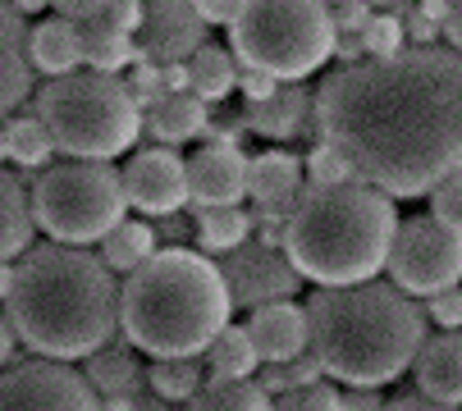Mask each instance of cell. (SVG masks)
Listing matches in <instances>:
<instances>
[{
    "label": "cell",
    "instance_id": "obj_33",
    "mask_svg": "<svg viewBox=\"0 0 462 411\" xmlns=\"http://www.w3.org/2000/svg\"><path fill=\"white\" fill-rule=\"evenodd\" d=\"M362 46H366V59H389V55H399L408 50V28L399 14H375L362 32Z\"/></svg>",
    "mask_w": 462,
    "mask_h": 411
},
{
    "label": "cell",
    "instance_id": "obj_18",
    "mask_svg": "<svg viewBox=\"0 0 462 411\" xmlns=\"http://www.w3.org/2000/svg\"><path fill=\"white\" fill-rule=\"evenodd\" d=\"M247 128L266 142H289V137H302L307 128L320 132V114H316V92L302 83L280 87L271 101L247 105Z\"/></svg>",
    "mask_w": 462,
    "mask_h": 411
},
{
    "label": "cell",
    "instance_id": "obj_42",
    "mask_svg": "<svg viewBox=\"0 0 462 411\" xmlns=\"http://www.w3.org/2000/svg\"><path fill=\"white\" fill-rule=\"evenodd\" d=\"M344 411H384V397L375 384H348L344 388Z\"/></svg>",
    "mask_w": 462,
    "mask_h": 411
},
{
    "label": "cell",
    "instance_id": "obj_32",
    "mask_svg": "<svg viewBox=\"0 0 462 411\" xmlns=\"http://www.w3.org/2000/svg\"><path fill=\"white\" fill-rule=\"evenodd\" d=\"M325 375V366L316 361V352H302V357H293V361H266L256 370V384L266 388L271 397H280V393H289V388H302V384H316Z\"/></svg>",
    "mask_w": 462,
    "mask_h": 411
},
{
    "label": "cell",
    "instance_id": "obj_17",
    "mask_svg": "<svg viewBox=\"0 0 462 411\" xmlns=\"http://www.w3.org/2000/svg\"><path fill=\"white\" fill-rule=\"evenodd\" d=\"M28 23L23 14L0 0V119L10 110H19L28 96H32V50H28Z\"/></svg>",
    "mask_w": 462,
    "mask_h": 411
},
{
    "label": "cell",
    "instance_id": "obj_8",
    "mask_svg": "<svg viewBox=\"0 0 462 411\" xmlns=\"http://www.w3.org/2000/svg\"><path fill=\"white\" fill-rule=\"evenodd\" d=\"M32 215L51 242L88 247L128 220L124 174L106 160H60L32 178Z\"/></svg>",
    "mask_w": 462,
    "mask_h": 411
},
{
    "label": "cell",
    "instance_id": "obj_7",
    "mask_svg": "<svg viewBox=\"0 0 462 411\" xmlns=\"http://www.w3.org/2000/svg\"><path fill=\"white\" fill-rule=\"evenodd\" d=\"M229 46L247 68H266L280 83H302L325 59H335V5L329 0H238Z\"/></svg>",
    "mask_w": 462,
    "mask_h": 411
},
{
    "label": "cell",
    "instance_id": "obj_45",
    "mask_svg": "<svg viewBox=\"0 0 462 411\" xmlns=\"http://www.w3.org/2000/svg\"><path fill=\"white\" fill-rule=\"evenodd\" d=\"M403 28H408V37H412V41H417V46H430V41H435V37H439V32H444V28H439V23H435V19H426V14H421V10H412V14H408V19H403Z\"/></svg>",
    "mask_w": 462,
    "mask_h": 411
},
{
    "label": "cell",
    "instance_id": "obj_29",
    "mask_svg": "<svg viewBox=\"0 0 462 411\" xmlns=\"http://www.w3.org/2000/svg\"><path fill=\"white\" fill-rule=\"evenodd\" d=\"M188 74H192V92L202 96L207 105L225 101V96L238 87V68H234V55H229L225 46H216V41H207L202 50H197V55L188 59Z\"/></svg>",
    "mask_w": 462,
    "mask_h": 411
},
{
    "label": "cell",
    "instance_id": "obj_27",
    "mask_svg": "<svg viewBox=\"0 0 462 411\" xmlns=\"http://www.w3.org/2000/svg\"><path fill=\"white\" fill-rule=\"evenodd\" d=\"M188 406L192 411H275V397L256 379H220V375H211L202 384V393H197Z\"/></svg>",
    "mask_w": 462,
    "mask_h": 411
},
{
    "label": "cell",
    "instance_id": "obj_31",
    "mask_svg": "<svg viewBox=\"0 0 462 411\" xmlns=\"http://www.w3.org/2000/svg\"><path fill=\"white\" fill-rule=\"evenodd\" d=\"M5 128H10V160L19 165V169H46L51 165V156L60 151L55 147V137L46 132V123L37 119V114H19V119H5Z\"/></svg>",
    "mask_w": 462,
    "mask_h": 411
},
{
    "label": "cell",
    "instance_id": "obj_38",
    "mask_svg": "<svg viewBox=\"0 0 462 411\" xmlns=\"http://www.w3.org/2000/svg\"><path fill=\"white\" fill-rule=\"evenodd\" d=\"M426 315H430V324H439V329H462V284H457V288H444V293H435V297H426Z\"/></svg>",
    "mask_w": 462,
    "mask_h": 411
},
{
    "label": "cell",
    "instance_id": "obj_5",
    "mask_svg": "<svg viewBox=\"0 0 462 411\" xmlns=\"http://www.w3.org/2000/svg\"><path fill=\"white\" fill-rule=\"evenodd\" d=\"M393 238H399L393 196L357 178L335 187L307 183L284 224V251L316 288L371 284L380 269H389Z\"/></svg>",
    "mask_w": 462,
    "mask_h": 411
},
{
    "label": "cell",
    "instance_id": "obj_30",
    "mask_svg": "<svg viewBox=\"0 0 462 411\" xmlns=\"http://www.w3.org/2000/svg\"><path fill=\"white\" fill-rule=\"evenodd\" d=\"M202 384H207V375H202V361H197V357L152 361V370H147V388L161 393L174 406H188L197 393H202Z\"/></svg>",
    "mask_w": 462,
    "mask_h": 411
},
{
    "label": "cell",
    "instance_id": "obj_2",
    "mask_svg": "<svg viewBox=\"0 0 462 411\" xmlns=\"http://www.w3.org/2000/svg\"><path fill=\"white\" fill-rule=\"evenodd\" d=\"M119 274L88 247L42 242L14 260L5 315L19 342L46 361H88L119 333Z\"/></svg>",
    "mask_w": 462,
    "mask_h": 411
},
{
    "label": "cell",
    "instance_id": "obj_40",
    "mask_svg": "<svg viewBox=\"0 0 462 411\" xmlns=\"http://www.w3.org/2000/svg\"><path fill=\"white\" fill-rule=\"evenodd\" d=\"M371 19H375L371 0H344V5H335V28H339L344 37H362Z\"/></svg>",
    "mask_w": 462,
    "mask_h": 411
},
{
    "label": "cell",
    "instance_id": "obj_12",
    "mask_svg": "<svg viewBox=\"0 0 462 411\" xmlns=\"http://www.w3.org/2000/svg\"><path fill=\"white\" fill-rule=\"evenodd\" d=\"M119 174H124L128 206H138V211L152 215V220L179 215L183 206L192 201L188 160H179L174 147H147V151H138L134 160H128Z\"/></svg>",
    "mask_w": 462,
    "mask_h": 411
},
{
    "label": "cell",
    "instance_id": "obj_37",
    "mask_svg": "<svg viewBox=\"0 0 462 411\" xmlns=\"http://www.w3.org/2000/svg\"><path fill=\"white\" fill-rule=\"evenodd\" d=\"M128 87H134V96H138L143 110L161 105V101L170 96V87H165V64H147V59H138V68H134V78H128Z\"/></svg>",
    "mask_w": 462,
    "mask_h": 411
},
{
    "label": "cell",
    "instance_id": "obj_10",
    "mask_svg": "<svg viewBox=\"0 0 462 411\" xmlns=\"http://www.w3.org/2000/svg\"><path fill=\"white\" fill-rule=\"evenodd\" d=\"M0 411H106V406L83 370L37 357L0 370Z\"/></svg>",
    "mask_w": 462,
    "mask_h": 411
},
{
    "label": "cell",
    "instance_id": "obj_51",
    "mask_svg": "<svg viewBox=\"0 0 462 411\" xmlns=\"http://www.w3.org/2000/svg\"><path fill=\"white\" fill-rule=\"evenodd\" d=\"M101 406L106 411H134V393H110V397H101Z\"/></svg>",
    "mask_w": 462,
    "mask_h": 411
},
{
    "label": "cell",
    "instance_id": "obj_6",
    "mask_svg": "<svg viewBox=\"0 0 462 411\" xmlns=\"http://www.w3.org/2000/svg\"><path fill=\"white\" fill-rule=\"evenodd\" d=\"M32 114L46 123L55 147L74 160H115L147 128L134 87L101 68H74L64 78H51L32 96Z\"/></svg>",
    "mask_w": 462,
    "mask_h": 411
},
{
    "label": "cell",
    "instance_id": "obj_25",
    "mask_svg": "<svg viewBox=\"0 0 462 411\" xmlns=\"http://www.w3.org/2000/svg\"><path fill=\"white\" fill-rule=\"evenodd\" d=\"M83 64L101 68V74H119L124 64H138V37L106 19L83 23Z\"/></svg>",
    "mask_w": 462,
    "mask_h": 411
},
{
    "label": "cell",
    "instance_id": "obj_50",
    "mask_svg": "<svg viewBox=\"0 0 462 411\" xmlns=\"http://www.w3.org/2000/svg\"><path fill=\"white\" fill-rule=\"evenodd\" d=\"M366 55V46H362V37H344L339 32V46H335V59H344V64H357Z\"/></svg>",
    "mask_w": 462,
    "mask_h": 411
},
{
    "label": "cell",
    "instance_id": "obj_14",
    "mask_svg": "<svg viewBox=\"0 0 462 411\" xmlns=\"http://www.w3.org/2000/svg\"><path fill=\"white\" fill-rule=\"evenodd\" d=\"M247 169L252 160L229 142H207L188 156V187L192 206H238L247 196Z\"/></svg>",
    "mask_w": 462,
    "mask_h": 411
},
{
    "label": "cell",
    "instance_id": "obj_39",
    "mask_svg": "<svg viewBox=\"0 0 462 411\" xmlns=\"http://www.w3.org/2000/svg\"><path fill=\"white\" fill-rule=\"evenodd\" d=\"M238 92L247 96V105H256V101H271L275 92H280V78L275 74H266V68H238Z\"/></svg>",
    "mask_w": 462,
    "mask_h": 411
},
{
    "label": "cell",
    "instance_id": "obj_36",
    "mask_svg": "<svg viewBox=\"0 0 462 411\" xmlns=\"http://www.w3.org/2000/svg\"><path fill=\"white\" fill-rule=\"evenodd\" d=\"M430 215H435L444 229L462 233V174H448V178L430 192Z\"/></svg>",
    "mask_w": 462,
    "mask_h": 411
},
{
    "label": "cell",
    "instance_id": "obj_44",
    "mask_svg": "<svg viewBox=\"0 0 462 411\" xmlns=\"http://www.w3.org/2000/svg\"><path fill=\"white\" fill-rule=\"evenodd\" d=\"M384 411H457V406H448V402H439V397H430V393H399L393 402H384Z\"/></svg>",
    "mask_w": 462,
    "mask_h": 411
},
{
    "label": "cell",
    "instance_id": "obj_57",
    "mask_svg": "<svg viewBox=\"0 0 462 411\" xmlns=\"http://www.w3.org/2000/svg\"><path fill=\"white\" fill-rule=\"evenodd\" d=\"M444 5H448V0H444Z\"/></svg>",
    "mask_w": 462,
    "mask_h": 411
},
{
    "label": "cell",
    "instance_id": "obj_52",
    "mask_svg": "<svg viewBox=\"0 0 462 411\" xmlns=\"http://www.w3.org/2000/svg\"><path fill=\"white\" fill-rule=\"evenodd\" d=\"M10 284H14V260H0V302L10 297Z\"/></svg>",
    "mask_w": 462,
    "mask_h": 411
},
{
    "label": "cell",
    "instance_id": "obj_21",
    "mask_svg": "<svg viewBox=\"0 0 462 411\" xmlns=\"http://www.w3.org/2000/svg\"><path fill=\"white\" fill-rule=\"evenodd\" d=\"M211 128V105L197 92H170L161 105L147 110V132L161 147H183Z\"/></svg>",
    "mask_w": 462,
    "mask_h": 411
},
{
    "label": "cell",
    "instance_id": "obj_56",
    "mask_svg": "<svg viewBox=\"0 0 462 411\" xmlns=\"http://www.w3.org/2000/svg\"><path fill=\"white\" fill-rule=\"evenodd\" d=\"M179 411H192V406H179Z\"/></svg>",
    "mask_w": 462,
    "mask_h": 411
},
{
    "label": "cell",
    "instance_id": "obj_26",
    "mask_svg": "<svg viewBox=\"0 0 462 411\" xmlns=\"http://www.w3.org/2000/svg\"><path fill=\"white\" fill-rule=\"evenodd\" d=\"M207 366L220 379H256L261 352H256V342H252V333L243 324H225L211 338V348H207Z\"/></svg>",
    "mask_w": 462,
    "mask_h": 411
},
{
    "label": "cell",
    "instance_id": "obj_24",
    "mask_svg": "<svg viewBox=\"0 0 462 411\" xmlns=\"http://www.w3.org/2000/svg\"><path fill=\"white\" fill-rule=\"evenodd\" d=\"M156 224H147V220H124V224H115L106 238H101V260L115 269V274H134V269H143L152 256H156Z\"/></svg>",
    "mask_w": 462,
    "mask_h": 411
},
{
    "label": "cell",
    "instance_id": "obj_41",
    "mask_svg": "<svg viewBox=\"0 0 462 411\" xmlns=\"http://www.w3.org/2000/svg\"><path fill=\"white\" fill-rule=\"evenodd\" d=\"M51 10L74 19V23H97V19H106L110 0H51Z\"/></svg>",
    "mask_w": 462,
    "mask_h": 411
},
{
    "label": "cell",
    "instance_id": "obj_55",
    "mask_svg": "<svg viewBox=\"0 0 462 411\" xmlns=\"http://www.w3.org/2000/svg\"><path fill=\"white\" fill-rule=\"evenodd\" d=\"M329 5H344V0H329Z\"/></svg>",
    "mask_w": 462,
    "mask_h": 411
},
{
    "label": "cell",
    "instance_id": "obj_48",
    "mask_svg": "<svg viewBox=\"0 0 462 411\" xmlns=\"http://www.w3.org/2000/svg\"><path fill=\"white\" fill-rule=\"evenodd\" d=\"M134 411H179V406H174V402H165L161 393H152V388L143 384V388L134 393Z\"/></svg>",
    "mask_w": 462,
    "mask_h": 411
},
{
    "label": "cell",
    "instance_id": "obj_9",
    "mask_svg": "<svg viewBox=\"0 0 462 411\" xmlns=\"http://www.w3.org/2000/svg\"><path fill=\"white\" fill-rule=\"evenodd\" d=\"M389 279L412 297H435L462 284V233L444 229L435 215H417L399 224L389 251Z\"/></svg>",
    "mask_w": 462,
    "mask_h": 411
},
{
    "label": "cell",
    "instance_id": "obj_16",
    "mask_svg": "<svg viewBox=\"0 0 462 411\" xmlns=\"http://www.w3.org/2000/svg\"><path fill=\"white\" fill-rule=\"evenodd\" d=\"M247 333H252L256 352H261V366L266 361H293V357L311 352V315L293 297L256 306L252 320H247Z\"/></svg>",
    "mask_w": 462,
    "mask_h": 411
},
{
    "label": "cell",
    "instance_id": "obj_49",
    "mask_svg": "<svg viewBox=\"0 0 462 411\" xmlns=\"http://www.w3.org/2000/svg\"><path fill=\"white\" fill-rule=\"evenodd\" d=\"M165 87H170V92H192L188 59H183V64H165Z\"/></svg>",
    "mask_w": 462,
    "mask_h": 411
},
{
    "label": "cell",
    "instance_id": "obj_54",
    "mask_svg": "<svg viewBox=\"0 0 462 411\" xmlns=\"http://www.w3.org/2000/svg\"><path fill=\"white\" fill-rule=\"evenodd\" d=\"M0 160H10V128H5V119H0Z\"/></svg>",
    "mask_w": 462,
    "mask_h": 411
},
{
    "label": "cell",
    "instance_id": "obj_15",
    "mask_svg": "<svg viewBox=\"0 0 462 411\" xmlns=\"http://www.w3.org/2000/svg\"><path fill=\"white\" fill-rule=\"evenodd\" d=\"M307 187V165L289 151H261L252 156L247 169V196L256 201V211L266 224H289V211L298 206Z\"/></svg>",
    "mask_w": 462,
    "mask_h": 411
},
{
    "label": "cell",
    "instance_id": "obj_53",
    "mask_svg": "<svg viewBox=\"0 0 462 411\" xmlns=\"http://www.w3.org/2000/svg\"><path fill=\"white\" fill-rule=\"evenodd\" d=\"M10 5L19 10V14H37V10H46L51 0H10Z\"/></svg>",
    "mask_w": 462,
    "mask_h": 411
},
{
    "label": "cell",
    "instance_id": "obj_20",
    "mask_svg": "<svg viewBox=\"0 0 462 411\" xmlns=\"http://www.w3.org/2000/svg\"><path fill=\"white\" fill-rule=\"evenodd\" d=\"M28 50H32V68L46 78H64L83 64V23L64 19V14H51L32 28L28 37Z\"/></svg>",
    "mask_w": 462,
    "mask_h": 411
},
{
    "label": "cell",
    "instance_id": "obj_47",
    "mask_svg": "<svg viewBox=\"0 0 462 411\" xmlns=\"http://www.w3.org/2000/svg\"><path fill=\"white\" fill-rule=\"evenodd\" d=\"M444 37L453 41V50H462V0H448V14H444Z\"/></svg>",
    "mask_w": 462,
    "mask_h": 411
},
{
    "label": "cell",
    "instance_id": "obj_1",
    "mask_svg": "<svg viewBox=\"0 0 462 411\" xmlns=\"http://www.w3.org/2000/svg\"><path fill=\"white\" fill-rule=\"evenodd\" d=\"M316 114L357 183L384 196H430L462 174V50L408 46L344 64L316 87Z\"/></svg>",
    "mask_w": 462,
    "mask_h": 411
},
{
    "label": "cell",
    "instance_id": "obj_19",
    "mask_svg": "<svg viewBox=\"0 0 462 411\" xmlns=\"http://www.w3.org/2000/svg\"><path fill=\"white\" fill-rule=\"evenodd\" d=\"M417 388L448 402V406H462V333L457 329H444L435 338H426V348L417 352Z\"/></svg>",
    "mask_w": 462,
    "mask_h": 411
},
{
    "label": "cell",
    "instance_id": "obj_28",
    "mask_svg": "<svg viewBox=\"0 0 462 411\" xmlns=\"http://www.w3.org/2000/svg\"><path fill=\"white\" fill-rule=\"evenodd\" d=\"M83 375H88V384L101 397H110V393H138L147 384V375L138 370L134 357H128V348H110V342L83 361Z\"/></svg>",
    "mask_w": 462,
    "mask_h": 411
},
{
    "label": "cell",
    "instance_id": "obj_4",
    "mask_svg": "<svg viewBox=\"0 0 462 411\" xmlns=\"http://www.w3.org/2000/svg\"><path fill=\"white\" fill-rule=\"evenodd\" d=\"M234 297L220 260L192 247H161L143 269L124 274L119 333L152 361L207 357L211 338L229 324Z\"/></svg>",
    "mask_w": 462,
    "mask_h": 411
},
{
    "label": "cell",
    "instance_id": "obj_13",
    "mask_svg": "<svg viewBox=\"0 0 462 411\" xmlns=\"http://www.w3.org/2000/svg\"><path fill=\"white\" fill-rule=\"evenodd\" d=\"M138 37V59L147 64H183L207 46V19L192 0H147Z\"/></svg>",
    "mask_w": 462,
    "mask_h": 411
},
{
    "label": "cell",
    "instance_id": "obj_35",
    "mask_svg": "<svg viewBox=\"0 0 462 411\" xmlns=\"http://www.w3.org/2000/svg\"><path fill=\"white\" fill-rule=\"evenodd\" d=\"M302 165H307V183H316V187H335V183H353V178H357L353 165H348L335 147H329L325 137L311 147V156H307Z\"/></svg>",
    "mask_w": 462,
    "mask_h": 411
},
{
    "label": "cell",
    "instance_id": "obj_11",
    "mask_svg": "<svg viewBox=\"0 0 462 411\" xmlns=\"http://www.w3.org/2000/svg\"><path fill=\"white\" fill-rule=\"evenodd\" d=\"M225 284L234 306H271V302H289L302 288V274L289 260L284 247H266V242H243L238 251L220 256Z\"/></svg>",
    "mask_w": 462,
    "mask_h": 411
},
{
    "label": "cell",
    "instance_id": "obj_23",
    "mask_svg": "<svg viewBox=\"0 0 462 411\" xmlns=\"http://www.w3.org/2000/svg\"><path fill=\"white\" fill-rule=\"evenodd\" d=\"M192 224H197V247L216 260L252 242V215L243 206H192Z\"/></svg>",
    "mask_w": 462,
    "mask_h": 411
},
{
    "label": "cell",
    "instance_id": "obj_3",
    "mask_svg": "<svg viewBox=\"0 0 462 411\" xmlns=\"http://www.w3.org/2000/svg\"><path fill=\"white\" fill-rule=\"evenodd\" d=\"M311 315V352L339 384H389L417 366L426 348L430 315L399 284H353V288H316L307 302Z\"/></svg>",
    "mask_w": 462,
    "mask_h": 411
},
{
    "label": "cell",
    "instance_id": "obj_34",
    "mask_svg": "<svg viewBox=\"0 0 462 411\" xmlns=\"http://www.w3.org/2000/svg\"><path fill=\"white\" fill-rule=\"evenodd\" d=\"M275 411H344V393L335 384H302V388H289L275 397Z\"/></svg>",
    "mask_w": 462,
    "mask_h": 411
},
{
    "label": "cell",
    "instance_id": "obj_43",
    "mask_svg": "<svg viewBox=\"0 0 462 411\" xmlns=\"http://www.w3.org/2000/svg\"><path fill=\"white\" fill-rule=\"evenodd\" d=\"M192 5L207 19V28H229L234 14H238V0H192Z\"/></svg>",
    "mask_w": 462,
    "mask_h": 411
},
{
    "label": "cell",
    "instance_id": "obj_22",
    "mask_svg": "<svg viewBox=\"0 0 462 411\" xmlns=\"http://www.w3.org/2000/svg\"><path fill=\"white\" fill-rule=\"evenodd\" d=\"M37 215H32V196L14 174L0 169V260H19L32 247Z\"/></svg>",
    "mask_w": 462,
    "mask_h": 411
},
{
    "label": "cell",
    "instance_id": "obj_46",
    "mask_svg": "<svg viewBox=\"0 0 462 411\" xmlns=\"http://www.w3.org/2000/svg\"><path fill=\"white\" fill-rule=\"evenodd\" d=\"M14 342H19V333H14L10 315L0 311V370H10V361H14Z\"/></svg>",
    "mask_w": 462,
    "mask_h": 411
}]
</instances>
